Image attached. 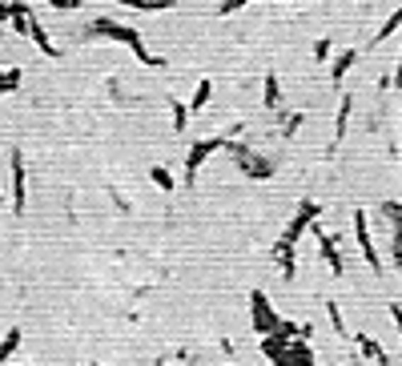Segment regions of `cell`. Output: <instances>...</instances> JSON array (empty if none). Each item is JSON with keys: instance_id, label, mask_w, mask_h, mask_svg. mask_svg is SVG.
Instances as JSON below:
<instances>
[{"instance_id": "6da1fadb", "label": "cell", "mask_w": 402, "mask_h": 366, "mask_svg": "<svg viewBox=\"0 0 402 366\" xmlns=\"http://www.w3.org/2000/svg\"><path fill=\"white\" fill-rule=\"evenodd\" d=\"M16 346H21V326H13L8 334H4V342H0V362H8Z\"/></svg>"}]
</instances>
